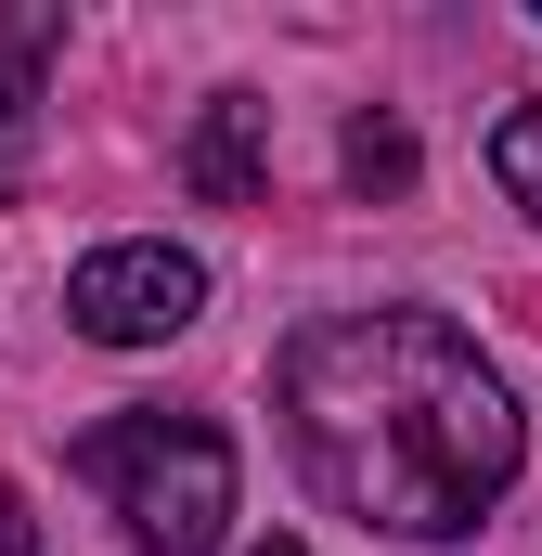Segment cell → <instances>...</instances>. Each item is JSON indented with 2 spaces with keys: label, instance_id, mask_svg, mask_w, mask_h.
Returning <instances> with one entry per match:
<instances>
[{
  "label": "cell",
  "instance_id": "1",
  "mask_svg": "<svg viewBox=\"0 0 542 556\" xmlns=\"http://www.w3.org/2000/svg\"><path fill=\"white\" fill-rule=\"evenodd\" d=\"M271 402H284L310 492L388 544H465L517 492V453H530L517 389L478 363V337L413 298L297 324L271 363Z\"/></svg>",
  "mask_w": 542,
  "mask_h": 556
},
{
  "label": "cell",
  "instance_id": "4",
  "mask_svg": "<svg viewBox=\"0 0 542 556\" xmlns=\"http://www.w3.org/2000/svg\"><path fill=\"white\" fill-rule=\"evenodd\" d=\"M259 142H271V104H259V91H220V104L194 117V142H181V181H194L207 207H246L259 168H271Z\"/></svg>",
  "mask_w": 542,
  "mask_h": 556
},
{
  "label": "cell",
  "instance_id": "6",
  "mask_svg": "<svg viewBox=\"0 0 542 556\" xmlns=\"http://www.w3.org/2000/svg\"><path fill=\"white\" fill-rule=\"evenodd\" d=\"M349 181H362V194H413V130L401 117H362V130H349Z\"/></svg>",
  "mask_w": 542,
  "mask_h": 556
},
{
  "label": "cell",
  "instance_id": "2",
  "mask_svg": "<svg viewBox=\"0 0 542 556\" xmlns=\"http://www.w3.org/2000/svg\"><path fill=\"white\" fill-rule=\"evenodd\" d=\"M78 479L130 518L142 556H220L233 544V492H246V466H233V440L207 415H117L78 440Z\"/></svg>",
  "mask_w": 542,
  "mask_h": 556
},
{
  "label": "cell",
  "instance_id": "3",
  "mask_svg": "<svg viewBox=\"0 0 542 556\" xmlns=\"http://www.w3.org/2000/svg\"><path fill=\"white\" fill-rule=\"evenodd\" d=\"M194 311H207V260L168 247V233L91 247V260L65 273V324H78L91 350H155V337H181Z\"/></svg>",
  "mask_w": 542,
  "mask_h": 556
},
{
  "label": "cell",
  "instance_id": "9",
  "mask_svg": "<svg viewBox=\"0 0 542 556\" xmlns=\"http://www.w3.org/2000/svg\"><path fill=\"white\" fill-rule=\"evenodd\" d=\"M246 556H310V544H297V531H271V544H246Z\"/></svg>",
  "mask_w": 542,
  "mask_h": 556
},
{
  "label": "cell",
  "instance_id": "8",
  "mask_svg": "<svg viewBox=\"0 0 542 556\" xmlns=\"http://www.w3.org/2000/svg\"><path fill=\"white\" fill-rule=\"evenodd\" d=\"M0 556H39V518H26V492L0 479Z\"/></svg>",
  "mask_w": 542,
  "mask_h": 556
},
{
  "label": "cell",
  "instance_id": "7",
  "mask_svg": "<svg viewBox=\"0 0 542 556\" xmlns=\"http://www.w3.org/2000/svg\"><path fill=\"white\" fill-rule=\"evenodd\" d=\"M491 181H504V194L542 220V104H517V117L491 130Z\"/></svg>",
  "mask_w": 542,
  "mask_h": 556
},
{
  "label": "cell",
  "instance_id": "5",
  "mask_svg": "<svg viewBox=\"0 0 542 556\" xmlns=\"http://www.w3.org/2000/svg\"><path fill=\"white\" fill-rule=\"evenodd\" d=\"M39 65H52V13H0V130L39 104Z\"/></svg>",
  "mask_w": 542,
  "mask_h": 556
}]
</instances>
